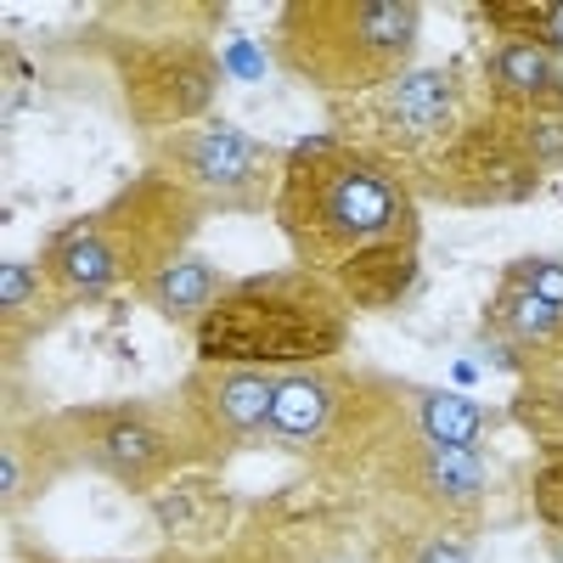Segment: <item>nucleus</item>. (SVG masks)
Listing matches in <instances>:
<instances>
[{"label": "nucleus", "mask_w": 563, "mask_h": 563, "mask_svg": "<svg viewBox=\"0 0 563 563\" xmlns=\"http://www.w3.org/2000/svg\"><path fill=\"white\" fill-rule=\"evenodd\" d=\"M282 231L316 271H344L395 238H417L395 169L355 147H310L282 169Z\"/></svg>", "instance_id": "obj_1"}, {"label": "nucleus", "mask_w": 563, "mask_h": 563, "mask_svg": "<svg viewBox=\"0 0 563 563\" xmlns=\"http://www.w3.org/2000/svg\"><path fill=\"white\" fill-rule=\"evenodd\" d=\"M344 299L316 276H265L220 294L198 327L203 361H310L344 344Z\"/></svg>", "instance_id": "obj_2"}, {"label": "nucleus", "mask_w": 563, "mask_h": 563, "mask_svg": "<svg viewBox=\"0 0 563 563\" xmlns=\"http://www.w3.org/2000/svg\"><path fill=\"white\" fill-rule=\"evenodd\" d=\"M282 57L321 90L384 85L417 40V12L400 0H305L282 12Z\"/></svg>", "instance_id": "obj_3"}, {"label": "nucleus", "mask_w": 563, "mask_h": 563, "mask_svg": "<svg viewBox=\"0 0 563 563\" xmlns=\"http://www.w3.org/2000/svg\"><path fill=\"white\" fill-rule=\"evenodd\" d=\"M164 158L192 180V192H209L220 209H260L271 192V169H276L271 147H260V141H249L243 130H225V124L169 135Z\"/></svg>", "instance_id": "obj_4"}, {"label": "nucleus", "mask_w": 563, "mask_h": 563, "mask_svg": "<svg viewBox=\"0 0 563 563\" xmlns=\"http://www.w3.org/2000/svg\"><path fill=\"white\" fill-rule=\"evenodd\" d=\"M536 186V158L519 135V119H490L467 130L445 153V192L462 203H512Z\"/></svg>", "instance_id": "obj_5"}, {"label": "nucleus", "mask_w": 563, "mask_h": 563, "mask_svg": "<svg viewBox=\"0 0 563 563\" xmlns=\"http://www.w3.org/2000/svg\"><path fill=\"white\" fill-rule=\"evenodd\" d=\"M124 90L147 124H175V119H192L209 108L214 63L198 45H147L141 57H130Z\"/></svg>", "instance_id": "obj_6"}, {"label": "nucleus", "mask_w": 563, "mask_h": 563, "mask_svg": "<svg viewBox=\"0 0 563 563\" xmlns=\"http://www.w3.org/2000/svg\"><path fill=\"white\" fill-rule=\"evenodd\" d=\"M451 119H456V85H451L445 68H406V74H395L389 90L378 97V108H372V124H378L389 141H406V147L440 135Z\"/></svg>", "instance_id": "obj_7"}, {"label": "nucleus", "mask_w": 563, "mask_h": 563, "mask_svg": "<svg viewBox=\"0 0 563 563\" xmlns=\"http://www.w3.org/2000/svg\"><path fill=\"white\" fill-rule=\"evenodd\" d=\"M45 271L63 294H79V299H97V294H113L119 282L130 276L113 238H102L97 225H74V231H57L52 249H45Z\"/></svg>", "instance_id": "obj_8"}, {"label": "nucleus", "mask_w": 563, "mask_h": 563, "mask_svg": "<svg viewBox=\"0 0 563 563\" xmlns=\"http://www.w3.org/2000/svg\"><path fill=\"white\" fill-rule=\"evenodd\" d=\"M271 400H276V384L260 378L254 366L220 372V378H209V389L198 378V406H203V417L214 422L225 440H243V434L265 429V422H271Z\"/></svg>", "instance_id": "obj_9"}, {"label": "nucleus", "mask_w": 563, "mask_h": 563, "mask_svg": "<svg viewBox=\"0 0 563 563\" xmlns=\"http://www.w3.org/2000/svg\"><path fill=\"white\" fill-rule=\"evenodd\" d=\"M490 90H496V102L507 113H525L536 102L563 97V74H558L552 52H541V45H530V40H507L490 57Z\"/></svg>", "instance_id": "obj_10"}, {"label": "nucleus", "mask_w": 563, "mask_h": 563, "mask_svg": "<svg viewBox=\"0 0 563 563\" xmlns=\"http://www.w3.org/2000/svg\"><path fill=\"white\" fill-rule=\"evenodd\" d=\"M90 462L119 474L124 485H147L158 467H169V440L164 429H147L135 417H108L97 440H90Z\"/></svg>", "instance_id": "obj_11"}, {"label": "nucleus", "mask_w": 563, "mask_h": 563, "mask_svg": "<svg viewBox=\"0 0 563 563\" xmlns=\"http://www.w3.org/2000/svg\"><path fill=\"white\" fill-rule=\"evenodd\" d=\"M417 276V238H395V243H378L372 254H361L355 265L339 271V288L361 305H395Z\"/></svg>", "instance_id": "obj_12"}, {"label": "nucleus", "mask_w": 563, "mask_h": 563, "mask_svg": "<svg viewBox=\"0 0 563 563\" xmlns=\"http://www.w3.org/2000/svg\"><path fill=\"white\" fill-rule=\"evenodd\" d=\"M327 417H333V384L316 378V372H294V378L276 384L265 429L276 440H316L327 429Z\"/></svg>", "instance_id": "obj_13"}, {"label": "nucleus", "mask_w": 563, "mask_h": 563, "mask_svg": "<svg viewBox=\"0 0 563 563\" xmlns=\"http://www.w3.org/2000/svg\"><path fill=\"white\" fill-rule=\"evenodd\" d=\"M147 299L169 321H192V316H209L220 305V276L209 265H198V260H180V265H169V271H158L147 282Z\"/></svg>", "instance_id": "obj_14"}, {"label": "nucleus", "mask_w": 563, "mask_h": 563, "mask_svg": "<svg viewBox=\"0 0 563 563\" xmlns=\"http://www.w3.org/2000/svg\"><path fill=\"white\" fill-rule=\"evenodd\" d=\"M417 422H422V440L445 445V451H474V440H479V406H467L456 395H429Z\"/></svg>", "instance_id": "obj_15"}, {"label": "nucleus", "mask_w": 563, "mask_h": 563, "mask_svg": "<svg viewBox=\"0 0 563 563\" xmlns=\"http://www.w3.org/2000/svg\"><path fill=\"white\" fill-rule=\"evenodd\" d=\"M422 485H429L434 496H445V501H474L485 490V467H479L474 451L434 445L429 456H422Z\"/></svg>", "instance_id": "obj_16"}, {"label": "nucleus", "mask_w": 563, "mask_h": 563, "mask_svg": "<svg viewBox=\"0 0 563 563\" xmlns=\"http://www.w3.org/2000/svg\"><path fill=\"white\" fill-rule=\"evenodd\" d=\"M485 18H496L501 29H512L530 45H558L563 52V0H547V7H485Z\"/></svg>", "instance_id": "obj_17"}, {"label": "nucleus", "mask_w": 563, "mask_h": 563, "mask_svg": "<svg viewBox=\"0 0 563 563\" xmlns=\"http://www.w3.org/2000/svg\"><path fill=\"white\" fill-rule=\"evenodd\" d=\"M519 135H525L536 169H541V164H563V97L525 108V113H519Z\"/></svg>", "instance_id": "obj_18"}, {"label": "nucleus", "mask_w": 563, "mask_h": 563, "mask_svg": "<svg viewBox=\"0 0 563 563\" xmlns=\"http://www.w3.org/2000/svg\"><path fill=\"white\" fill-rule=\"evenodd\" d=\"M507 282H512V288H525L530 299L563 310V265L558 260H519V265L507 271Z\"/></svg>", "instance_id": "obj_19"}, {"label": "nucleus", "mask_w": 563, "mask_h": 563, "mask_svg": "<svg viewBox=\"0 0 563 563\" xmlns=\"http://www.w3.org/2000/svg\"><path fill=\"white\" fill-rule=\"evenodd\" d=\"M536 507H541V519L552 530H563V451L536 474Z\"/></svg>", "instance_id": "obj_20"}, {"label": "nucleus", "mask_w": 563, "mask_h": 563, "mask_svg": "<svg viewBox=\"0 0 563 563\" xmlns=\"http://www.w3.org/2000/svg\"><path fill=\"white\" fill-rule=\"evenodd\" d=\"M29 299H34V271L29 265H0V305L18 310Z\"/></svg>", "instance_id": "obj_21"}, {"label": "nucleus", "mask_w": 563, "mask_h": 563, "mask_svg": "<svg viewBox=\"0 0 563 563\" xmlns=\"http://www.w3.org/2000/svg\"><path fill=\"white\" fill-rule=\"evenodd\" d=\"M411 563H467V552L451 547V541H422V547L411 552Z\"/></svg>", "instance_id": "obj_22"}]
</instances>
